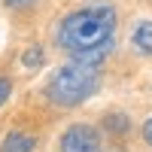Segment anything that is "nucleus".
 Segmentation results:
<instances>
[{
    "mask_svg": "<svg viewBox=\"0 0 152 152\" xmlns=\"http://www.w3.org/2000/svg\"><path fill=\"white\" fill-rule=\"evenodd\" d=\"M100 85V64H82L70 61L64 64L46 85V97L58 107H76L88 100Z\"/></svg>",
    "mask_w": 152,
    "mask_h": 152,
    "instance_id": "nucleus-2",
    "label": "nucleus"
},
{
    "mask_svg": "<svg viewBox=\"0 0 152 152\" xmlns=\"http://www.w3.org/2000/svg\"><path fill=\"white\" fill-rule=\"evenodd\" d=\"M131 43L140 49L143 55H152V18L137 21V28H134V34H131Z\"/></svg>",
    "mask_w": 152,
    "mask_h": 152,
    "instance_id": "nucleus-4",
    "label": "nucleus"
},
{
    "mask_svg": "<svg viewBox=\"0 0 152 152\" xmlns=\"http://www.w3.org/2000/svg\"><path fill=\"white\" fill-rule=\"evenodd\" d=\"M97 149H100V137L85 122H76L61 134V152H97Z\"/></svg>",
    "mask_w": 152,
    "mask_h": 152,
    "instance_id": "nucleus-3",
    "label": "nucleus"
},
{
    "mask_svg": "<svg viewBox=\"0 0 152 152\" xmlns=\"http://www.w3.org/2000/svg\"><path fill=\"white\" fill-rule=\"evenodd\" d=\"M34 146H37V140H34L31 134L12 131V134H6V140H3V146H0V152H34Z\"/></svg>",
    "mask_w": 152,
    "mask_h": 152,
    "instance_id": "nucleus-5",
    "label": "nucleus"
},
{
    "mask_svg": "<svg viewBox=\"0 0 152 152\" xmlns=\"http://www.w3.org/2000/svg\"><path fill=\"white\" fill-rule=\"evenodd\" d=\"M9 94H12V82L6 79V76H0V107L9 100Z\"/></svg>",
    "mask_w": 152,
    "mask_h": 152,
    "instance_id": "nucleus-7",
    "label": "nucleus"
},
{
    "mask_svg": "<svg viewBox=\"0 0 152 152\" xmlns=\"http://www.w3.org/2000/svg\"><path fill=\"white\" fill-rule=\"evenodd\" d=\"M21 64H24V67H40V64H43V49H40V46H31L28 52L21 55Z\"/></svg>",
    "mask_w": 152,
    "mask_h": 152,
    "instance_id": "nucleus-6",
    "label": "nucleus"
},
{
    "mask_svg": "<svg viewBox=\"0 0 152 152\" xmlns=\"http://www.w3.org/2000/svg\"><path fill=\"white\" fill-rule=\"evenodd\" d=\"M113 31H116V9L110 3H91L64 15L58 28V46L73 58L97 55V52L110 55Z\"/></svg>",
    "mask_w": 152,
    "mask_h": 152,
    "instance_id": "nucleus-1",
    "label": "nucleus"
},
{
    "mask_svg": "<svg viewBox=\"0 0 152 152\" xmlns=\"http://www.w3.org/2000/svg\"><path fill=\"white\" fill-rule=\"evenodd\" d=\"M143 140L152 146V119H146V125H143Z\"/></svg>",
    "mask_w": 152,
    "mask_h": 152,
    "instance_id": "nucleus-8",
    "label": "nucleus"
}]
</instances>
